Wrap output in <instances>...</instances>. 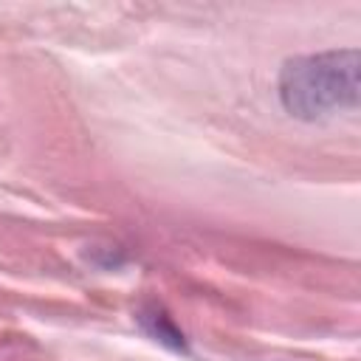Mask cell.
I'll use <instances>...</instances> for the list:
<instances>
[{
	"label": "cell",
	"instance_id": "cell-2",
	"mask_svg": "<svg viewBox=\"0 0 361 361\" xmlns=\"http://www.w3.org/2000/svg\"><path fill=\"white\" fill-rule=\"evenodd\" d=\"M138 322H141V327L155 338V341H161V344H166L169 350H186V344H183V336H180V330L169 322V316H164L161 310H152V313H138Z\"/></svg>",
	"mask_w": 361,
	"mask_h": 361
},
{
	"label": "cell",
	"instance_id": "cell-1",
	"mask_svg": "<svg viewBox=\"0 0 361 361\" xmlns=\"http://www.w3.org/2000/svg\"><path fill=\"white\" fill-rule=\"evenodd\" d=\"M361 56L355 48L293 56L279 73L282 107L302 121H319L341 110H355L361 99Z\"/></svg>",
	"mask_w": 361,
	"mask_h": 361
}]
</instances>
